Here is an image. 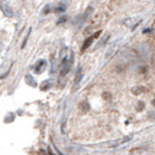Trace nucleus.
<instances>
[{
    "label": "nucleus",
    "mask_w": 155,
    "mask_h": 155,
    "mask_svg": "<svg viewBox=\"0 0 155 155\" xmlns=\"http://www.w3.org/2000/svg\"><path fill=\"white\" fill-rule=\"evenodd\" d=\"M0 8H1V11L5 13L6 17H13V10L11 8V6H10L8 4L2 2V4L0 5Z\"/></svg>",
    "instance_id": "f257e3e1"
},
{
    "label": "nucleus",
    "mask_w": 155,
    "mask_h": 155,
    "mask_svg": "<svg viewBox=\"0 0 155 155\" xmlns=\"http://www.w3.org/2000/svg\"><path fill=\"white\" fill-rule=\"evenodd\" d=\"M100 32H101V31H98V32H96V34H94L93 36H91V37H88V38L86 39V41L84 42V44H82V48H81V50H82V51H85V50H86V49H87V48H88V47H90V45L92 44L93 39L97 38L98 36L100 35Z\"/></svg>",
    "instance_id": "f03ea898"
},
{
    "label": "nucleus",
    "mask_w": 155,
    "mask_h": 155,
    "mask_svg": "<svg viewBox=\"0 0 155 155\" xmlns=\"http://www.w3.org/2000/svg\"><path fill=\"white\" fill-rule=\"evenodd\" d=\"M71 66H72V61H67V58L63 60L62 62V68H61V75H66L69 69H71Z\"/></svg>",
    "instance_id": "7ed1b4c3"
},
{
    "label": "nucleus",
    "mask_w": 155,
    "mask_h": 155,
    "mask_svg": "<svg viewBox=\"0 0 155 155\" xmlns=\"http://www.w3.org/2000/svg\"><path fill=\"white\" fill-rule=\"evenodd\" d=\"M45 66H47V62L44 61V60H41L37 62V64L35 66V72L39 74V73H42L43 71H44V68H45Z\"/></svg>",
    "instance_id": "20e7f679"
},
{
    "label": "nucleus",
    "mask_w": 155,
    "mask_h": 155,
    "mask_svg": "<svg viewBox=\"0 0 155 155\" xmlns=\"http://www.w3.org/2000/svg\"><path fill=\"white\" fill-rule=\"evenodd\" d=\"M81 78H82V73H81V68H79V69H78V73H77V78H75V85H78V84L80 82Z\"/></svg>",
    "instance_id": "39448f33"
},
{
    "label": "nucleus",
    "mask_w": 155,
    "mask_h": 155,
    "mask_svg": "<svg viewBox=\"0 0 155 155\" xmlns=\"http://www.w3.org/2000/svg\"><path fill=\"white\" fill-rule=\"evenodd\" d=\"M64 10H66V5H63V4H62V5H58V7H56V8H55V12H63V11H64Z\"/></svg>",
    "instance_id": "423d86ee"
},
{
    "label": "nucleus",
    "mask_w": 155,
    "mask_h": 155,
    "mask_svg": "<svg viewBox=\"0 0 155 155\" xmlns=\"http://www.w3.org/2000/svg\"><path fill=\"white\" fill-rule=\"evenodd\" d=\"M30 32H31V29H29V31H28V34H26V36H25V38H24V42H23V45H21V48H24V47L26 45V42H28V39H29Z\"/></svg>",
    "instance_id": "0eeeda50"
},
{
    "label": "nucleus",
    "mask_w": 155,
    "mask_h": 155,
    "mask_svg": "<svg viewBox=\"0 0 155 155\" xmlns=\"http://www.w3.org/2000/svg\"><path fill=\"white\" fill-rule=\"evenodd\" d=\"M49 11H50V5H47V6L44 7V10H43V13H44V15H48Z\"/></svg>",
    "instance_id": "6e6552de"
},
{
    "label": "nucleus",
    "mask_w": 155,
    "mask_h": 155,
    "mask_svg": "<svg viewBox=\"0 0 155 155\" xmlns=\"http://www.w3.org/2000/svg\"><path fill=\"white\" fill-rule=\"evenodd\" d=\"M48 87H49V82L47 81V82H44V84H43V86H42V90H47Z\"/></svg>",
    "instance_id": "1a4fd4ad"
},
{
    "label": "nucleus",
    "mask_w": 155,
    "mask_h": 155,
    "mask_svg": "<svg viewBox=\"0 0 155 155\" xmlns=\"http://www.w3.org/2000/svg\"><path fill=\"white\" fill-rule=\"evenodd\" d=\"M66 20H67V17H62V18H60V19H58V24H61V23H63V21H66Z\"/></svg>",
    "instance_id": "9d476101"
},
{
    "label": "nucleus",
    "mask_w": 155,
    "mask_h": 155,
    "mask_svg": "<svg viewBox=\"0 0 155 155\" xmlns=\"http://www.w3.org/2000/svg\"><path fill=\"white\" fill-rule=\"evenodd\" d=\"M150 31H152V30H150V29H146V30H144V31H143V32H144V34H148V32H150Z\"/></svg>",
    "instance_id": "9b49d317"
}]
</instances>
